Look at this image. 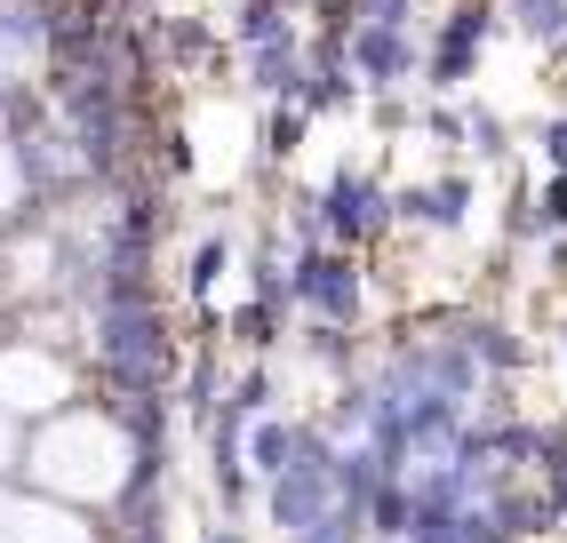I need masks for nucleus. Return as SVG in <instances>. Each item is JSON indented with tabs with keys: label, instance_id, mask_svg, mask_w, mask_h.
I'll list each match as a JSON object with an SVG mask.
<instances>
[{
	"label": "nucleus",
	"instance_id": "4",
	"mask_svg": "<svg viewBox=\"0 0 567 543\" xmlns=\"http://www.w3.org/2000/svg\"><path fill=\"white\" fill-rule=\"evenodd\" d=\"M17 208H24V161H17L9 144H0V224H9Z\"/></svg>",
	"mask_w": 567,
	"mask_h": 543
},
{
	"label": "nucleus",
	"instance_id": "2",
	"mask_svg": "<svg viewBox=\"0 0 567 543\" xmlns=\"http://www.w3.org/2000/svg\"><path fill=\"white\" fill-rule=\"evenodd\" d=\"M64 400H72V368L56 352H32V344L0 352V408L9 416H56Z\"/></svg>",
	"mask_w": 567,
	"mask_h": 543
},
{
	"label": "nucleus",
	"instance_id": "3",
	"mask_svg": "<svg viewBox=\"0 0 567 543\" xmlns=\"http://www.w3.org/2000/svg\"><path fill=\"white\" fill-rule=\"evenodd\" d=\"M9 543H89V527L64 503H17L9 512Z\"/></svg>",
	"mask_w": 567,
	"mask_h": 543
},
{
	"label": "nucleus",
	"instance_id": "1",
	"mask_svg": "<svg viewBox=\"0 0 567 543\" xmlns=\"http://www.w3.org/2000/svg\"><path fill=\"white\" fill-rule=\"evenodd\" d=\"M128 432L104 416H56L41 440H32V480L64 503H112L128 488Z\"/></svg>",
	"mask_w": 567,
	"mask_h": 543
},
{
	"label": "nucleus",
	"instance_id": "5",
	"mask_svg": "<svg viewBox=\"0 0 567 543\" xmlns=\"http://www.w3.org/2000/svg\"><path fill=\"white\" fill-rule=\"evenodd\" d=\"M17 455H24V448H17V416H9V408H0V472H9V463H17Z\"/></svg>",
	"mask_w": 567,
	"mask_h": 543
},
{
	"label": "nucleus",
	"instance_id": "6",
	"mask_svg": "<svg viewBox=\"0 0 567 543\" xmlns=\"http://www.w3.org/2000/svg\"><path fill=\"white\" fill-rule=\"evenodd\" d=\"M9 512H17V495H0V543H9Z\"/></svg>",
	"mask_w": 567,
	"mask_h": 543
}]
</instances>
